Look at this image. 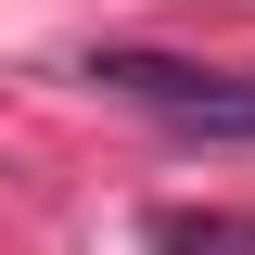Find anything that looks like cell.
<instances>
[{"label":"cell","mask_w":255,"mask_h":255,"mask_svg":"<svg viewBox=\"0 0 255 255\" xmlns=\"http://www.w3.org/2000/svg\"><path fill=\"white\" fill-rule=\"evenodd\" d=\"M90 77L140 115H166L179 140H255V77L230 64H179V51H90Z\"/></svg>","instance_id":"obj_1"},{"label":"cell","mask_w":255,"mask_h":255,"mask_svg":"<svg viewBox=\"0 0 255 255\" xmlns=\"http://www.w3.org/2000/svg\"><path fill=\"white\" fill-rule=\"evenodd\" d=\"M153 255H255L243 217H153Z\"/></svg>","instance_id":"obj_2"}]
</instances>
